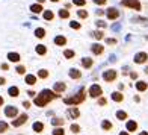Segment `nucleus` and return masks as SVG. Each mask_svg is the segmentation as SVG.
<instances>
[{
	"label": "nucleus",
	"instance_id": "32",
	"mask_svg": "<svg viewBox=\"0 0 148 135\" xmlns=\"http://www.w3.org/2000/svg\"><path fill=\"white\" fill-rule=\"evenodd\" d=\"M53 135H65V131L62 127H56V129L53 131Z\"/></svg>",
	"mask_w": 148,
	"mask_h": 135
},
{
	"label": "nucleus",
	"instance_id": "6",
	"mask_svg": "<svg viewBox=\"0 0 148 135\" xmlns=\"http://www.w3.org/2000/svg\"><path fill=\"white\" fill-rule=\"evenodd\" d=\"M106 15H107V18L115 20V18H118V17H119V11H118L116 8H109V9L106 11Z\"/></svg>",
	"mask_w": 148,
	"mask_h": 135
},
{
	"label": "nucleus",
	"instance_id": "18",
	"mask_svg": "<svg viewBox=\"0 0 148 135\" xmlns=\"http://www.w3.org/2000/svg\"><path fill=\"white\" fill-rule=\"evenodd\" d=\"M36 82V78L33 76V75H27L26 76V84H29V85H33Z\"/></svg>",
	"mask_w": 148,
	"mask_h": 135
},
{
	"label": "nucleus",
	"instance_id": "16",
	"mask_svg": "<svg viewBox=\"0 0 148 135\" xmlns=\"http://www.w3.org/2000/svg\"><path fill=\"white\" fill-rule=\"evenodd\" d=\"M8 93H9V96H11V97H17V96H18V93H20V90L17 88V87H11Z\"/></svg>",
	"mask_w": 148,
	"mask_h": 135
},
{
	"label": "nucleus",
	"instance_id": "12",
	"mask_svg": "<svg viewBox=\"0 0 148 135\" xmlns=\"http://www.w3.org/2000/svg\"><path fill=\"white\" fill-rule=\"evenodd\" d=\"M136 88H138V91H145L148 88V84L144 82V80H139V82L136 84Z\"/></svg>",
	"mask_w": 148,
	"mask_h": 135
},
{
	"label": "nucleus",
	"instance_id": "20",
	"mask_svg": "<svg viewBox=\"0 0 148 135\" xmlns=\"http://www.w3.org/2000/svg\"><path fill=\"white\" fill-rule=\"evenodd\" d=\"M35 35H36L38 38H44V37H45V30H44L42 28H38V29L35 30Z\"/></svg>",
	"mask_w": 148,
	"mask_h": 135
},
{
	"label": "nucleus",
	"instance_id": "37",
	"mask_svg": "<svg viewBox=\"0 0 148 135\" xmlns=\"http://www.w3.org/2000/svg\"><path fill=\"white\" fill-rule=\"evenodd\" d=\"M64 55H65V58H73L74 56V52L73 50H65Z\"/></svg>",
	"mask_w": 148,
	"mask_h": 135
},
{
	"label": "nucleus",
	"instance_id": "36",
	"mask_svg": "<svg viewBox=\"0 0 148 135\" xmlns=\"http://www.w3.org/2000/svg\"><path fill=\"white\" fill-rule=\"evenodd\" d=\"M73 3L77 6H83V5H86V0H73Z\"/></svg>",
	"mask_w": 148,
	"mask_h": 135
},
{
	"label": "nucleus",
	"instance_id": "10",
	"mask_svg": "<svg viewBox=\"0 0 148 135\" xmlns=\"http://www.w3.org/2000/svg\"><path fill=\"white\" fill-rule=\"evenodd\" d=\"M30 11L33 12V14H39V12H42L44 9H42L41 3H36V5H32V6H30Z\"/></svg>",
	"mask_w": 148,
	"mask_h": 135
},
{
	"label": "nucleus",
	"instance_id": "27",
	"mask_svg": "<svg viewBox=\"0 0 148 135\" xmlns=\"http://www.w3.org/2000/svg\"><path fill=\"white\" fill-rule=\"evenodd\" d=\"M53 17H55V14H53L51 11H44V18L45 20H53Z\"/></svg>",
	"mask_w": 148,
	"mask_h": 135
},
{
	"label": "nucleus",
	"instance_id": "2",
	"mask_svg": "<svg viewBox=\"0 0 148 135\" xmlns=\"http://www.w3.org/2000/svg\"><path fill=\"white\" fill-rule=\"evenodd\" d=\"M85 100V88H82L79 91V94H76V96H73V97H66L64 102L66 105H79V103H82Z\"/></svg>",
	"mask_w": 148,
	"mask_h": 135
},
{
	"label": "nucleus",
	"instance_id": "38",
	"mask_svg": "<svg viewBox=\"0 0 148 135\" xmlns=\"http://www.w3.org/2000/svg\"><path fill=\"white\" fill-rule=\"evenodd\" d=\"M70 26H71L73 29H80V23H77V21H71Z\"/></svg>",
	"mask_w": 148,
	"mask_h": 135
},
{
	"label": "nucleus",
	"instance_id": "1",
	"mask_svg": "<svg viewBox=\"0 0 148 135\" xmlns=\"http://www.w3.org/2000/svg\"><path fill=\"white\" fill-rule=\"evenodd\" d=\"M58 97V93L55 91H50V90H44L38 94V96L35 97V105L36 106H45L47 103L50 102V100L56 99Z\"/></svg>",
	"mask_w": 148,
	"mask_h": 135
},
{
	"label": "nucleus",
	"instance_id": "54",
	"mask_svg": "<svg viewBox=\"0 0 148 135\" xmlns=\"http://www.w3.org/2000/svg\"><path fill=\"white\" fill-rule=\"evenodd\" d=\"M51 2H55V3H56V2H59V0H51Z\"/></svg>",
	"mask_w": 148,
	"mask_h": 135
},
{
	"label": "nucleus",
	"instance_id": "4",
	"mask_svg": "<svg viewBox=\"0 0 148 135\" xmlns=\"http://www.w3.org/2000/svg\"><path fill=\"white\" fill-rule=\"evenodd\" d=\"M101 87H100V85H92L91 87V88H89V96L91 97H98V96H101Z\"/></svg>",
	"mask_w": 148,
	"mask_h": 135
},
{
	"label": "nucleus",
	"instance_id": "48",
	"mask_svg": "<svg viewBox=\"0 0 148 135\" xmlns=\"http://www.w3.org/2000/svg\"><path fill=\"white\" fill-rule=\"evenodd\" d=\"M3 84H5V79H3V78H0V85H3Z\"/></svg>",
	"mask_w": 148,
	"mask_h": 135
},
{
	"label": "nucleus",
	"instance_id": "31",
	"mask_svg": "<svg viewBox=\"0 0 148 135\" xmlns=\"http://www.w3.org/2000/svg\"><path fill=\"white\" fill-rule=\"evenodd\" d=\"M116 117H118L119 120H125V118H127V114H125L124 111H118V112H116Z\"/></svg>",
	"mask_w": 148,
	"mask_h": 135
},
{
	"label": "nucleus",
	"instance_id": "14",
	"mask_svg": "<svg viewBox=\"0 0 148 135\" xmlns=\"http://www.w3.org/2000/svg\"><path fill=\"white\" fill-rule=\"evenodd\" d=\"M136 129H138V123H136V121H129V123H127V131L133 132Z\"/></svg>",
	"mask_w": 148,
	"mask_h": 135
},
{
	"label": "nucleus",
	"instance_id": "47",
	"mask_svg": "<svg viewBox=\"0 0 148 135\" xmlns=\"http://www.w3.org/2000/svg\"><path fill=\"white\" fill-rule=\"evenodd\" d=\"M23 105H24V108H29V106H30V103H29V102H24Z\"/></svg>",
	"mask_w": 148,
	"mask_h": 135
},
{
	"label": "nucleus",
	"instance_id": "22",
	"mask_svg": "<svg viewBox=\"0 0 148 135\" xmlns=\"http://www.w3.org/2000/svg\"><path fill=\"white\" fill-rule=\"evenodd\" d=\"M70 76H71L73 79H79L80 76H82V73H80L79 70H71V71H70Z\"/></svg>",
	"mask_w": 148,
	"mask_h": 135
},
{
	"label": "nucleus",
	"instance_id": "24",
	"mask_svg": "<svg viewBox=\"0 0 148 135\" xmlns=\"http://www.w3.org/2000/svg\"><path fill=\"white\" fill-rule=\"evenodd\" d=\"M92 37L95 38V39H101V38L104 37V33H103L101 30H95V32H92Z\"/></svg>",
	"mask_w": 148,
	"mask_h": 135
},
{
	"label": "nucleus",
	"instance_id": "28",
	"mask_svg": "<svg viewBox=\"0 0 148 135\" xmlns=\"http://www.w3.org/2000/svg\"><path fill=\"white\" fill-rule=\"evenodd\" d=\"M77 15H79L80 18H88V11L80 9V11H77Z\"/></svg>",
	"mask_w": 148,
	"mask_h": 135
},
{
	"label": "nucleus",
	"instance_id": "30",
	"mask_svg": "<svg viewBox=\"0 0 148 135\" xmlns=\"http://www.w3.org/2000/svg\"><path fill=\"white\" fill-rule=\"evenodd\" d=\"M101 126H103V129H104V131L112 129V123H110V121H107V120H104V121H103V125H101Z\"/></svg>",
	"mask_w": 148,
	"mask_h": 135
},
{
	"label": "nucleus",
	"instance_id": "23",
	"mask_svg": "<svg viewBox=\"0 0 148 135\" xmlns=\"http://www.w3.org/2000/svg\"><path fill=\"white\" fill-rule=\"evenodd\" d=\"M59 17L60 18H70V12L66 11V9H60L59 11Z\"/></svg>",
	"mask_w": 148,
	"mask_h": 135
},
{
	"label": "nucleus",
	"instance_id": "41",
	"mask_svg": "<svg viewBox=\"0 0 148 135\" xmlns=\"http://www.w3.org/2000/svg\"><path fill=\"white\" fill-rule=\"evenodd\" d=\"M71 131H73V132H79V131H80L79 125H71Z\"/></svg>",
	"mask_w": 148,
	"mask_h": 135
},
{
	"label": "nucleus",
	"instance_id": "26",
	"mask_svg": "<svg viewBox=\"0 0 148 135\" xmlns=\"http://www.w3.org/2000/svg\"><path fill=\"white\" fill-rule=\"evenodd\" d=\"M36 52L39 53V55H45V53H47L45 46H42V44H41V46H38V47H36Z\"/></svg>",
	"mask_w": 148,
	"mask_h": 135
},
{
	"label": "nucleus",
	"instance_id": "5",
	"mask_svg": "<svg viewBox=\"0 0 148 135\" xmlns=\"http://www.w3.org/2000/svg\"><path fill=\"white\" fill-rule=\"evenodd\" d=\"M116 78V71L115 70H107L103 73V79L106 80V82H112V80H115Z\"/></svg>",
	"mask_w": 148,
	"mask_h": 135
},
{
	"label": "nucleus",
	"instance_id": "11",
	"mask_svg": "<svg viewBox=\"0 0 148 135\" xmlns=\"http://www.w3.org/2000/svg\"><path fill=\"white\" fill-rule=\"evenodd\" d=\"M103 50H104V49H103L101 44H92V52L95 53V55H101Z\"/></svg>",
	"mask_w": 148,
	"mask_h": 135
},
{
	"label": "nucleus",
	"instance_id": "9",
	"mask_svg": "<svg viewBox=\"0 0 148 135\" xmlns=\"http://www.w3.org/2000/svg\"><path fill=\"white\" fill-rule=\"evenodd\" d=\"M5 114H6V117H12V118H14L18 114V111H17V108H14V106H8L5 109Z\"/></svg>",
	"mask_w": 148,
	"mask_h": 135
},
{
	"label": "nucleus",
	"instance_id": "15",
	"mask_svg": "<svg viewBox=\"0 0 148 135\" xmlns=\"http://www.w3.org/2000/svg\"><path fill=\"white\" fill-rule=\"evenodd\" d=\"M8 59L11 61V62H18V61H20V55H18V53H9Z\"/></svg>",
	"mask_w": 148,
	"mask_h": 135
},
{
	"label": "nucleus",
	"instance_id": "45",
	"mask_svg": "<svg viewBox=\"0 0 148 135\" xmlns=\"http://www.w3.org/2000/svg\"><path fill=\"white\" fill-rule=\"evenodd\" d=\"M2 69L3 70H8V64H2Z\"/></svg>",
	"mask_w": 148,
	"mask_h": 135
},
{
	"label": "nucleus",
	"instance_id": "19",
	"mask_svg": "<svg viewBox=\"0 0 148 135\" xmlns=\"http://www.w3.org/2000/svg\"><path fill=\"white\" fill-rule=\"evenodd\" d=\"M112 99L115 100V102H121V100H123V94L118 93V91H115V93L112 94Z\"/></svg>",
	"mask_w": 148,
	"mask_h": 135
},
{
	"label": "nucleus",
	"instance_id": "21",
	"mask_svg": "<svg viewBox=\"0 0 148 135\" xmlns=\"http://www.w3.org/2000/svg\"><path fill=\"white\" fill-rule=\"evenodd\" d=\"M82 64H83V67H86V69H89V67L92 65V59H91V58H83Z\"/></svg>",
	"mask_w": 148,
	"mask_h": 135
},
{
	"label": "nucleus",
	"instance_id": "42",
	"mask_svg": "<svg viewBox=\"0 0 148 135\" xmlns=\"http://www.w3.org/2000/svg\"><path fill=\"white\" fill-rule=\"evenodd\" d=\"M106 43H107V44H116V39H115V38H107Z\"/></svg>",
	"mask_w": 148,
	"mask_h": 135
},
{
	"label": "nucleus",
	"instance_id": "17",
	"mask_svg": "<svg viewBox=\"0 0 148 135\" xmlns=\"http://www.w3.org/2000/svg\"><path fill=\"white\" fill-rule=\"evenodd\" d=\"M55 43H56L58 46H65L66 38H65V37H56V38H55Z\"/></svg>",
	"mask_w": 148,
	"mask_h": 135
},
{
	"label": "nucleus",
	"instance_id": "44",
	"mask_svg": "<svg viewBox=\"0 0 148 135\" xmlns=\"http://www.w3.org/2000/svg\"><path fill=\"white\" fill-rule=\"evenodd\" d=\"M98 103L101 105V106H103V105H106V99H104V97H100V100H98Z\"/></svg>",
	"mask_w": 148,
	"mask_h": 135
},
{
	"label": "nucleus",
	"instance_id": "35",
	"mask_svg": "<svg viewBox=\"0 0 148 135\" xmlns=\"http://www.w3.org/2000/svg\"><path fill=\"white\" fill-rule=\"evenodd\" d=\"M6 129H8V125L5 121H0V132H6Z\"/></svg>",
	"mask_w": 148,
	"mask_h": 135
},
{
	"label": "nucleus",
	"instance_id": "3",
	"mask_svg": "<svg viewBox=\"0 0 148 135\" xmlns=\"http://www.w3.org/2000/svg\"><path fill=\"white\" fill-rule=\"evenodd\" d=\"M121 5L125 6V8H132V9H134V11H140V8H142L139 0H123V2H121Z\"/></svg>",
	"mask_w": 148,
	"mask_h": 135
},
{
	"label": "nucleus",
	"instance_id": "51",
	"mask_svg": "<svg viewBox=\"0 0 148 135\" xmlns=\"http://www.w3.org/2000/svg\"><path fill=\"white\" fill-rule=\"evenodd\" d=\"M119 135H129V134H127V132H121Z\"/></svg>",
	"mask_w": 148,
	"mask_h": 135
},
{
	"label": "nucleus",
	"instance_id": "25",
	"mask_svg": "<svg viewBox=\"0 0 148 135\" xmlns=\"http://www.w3.org/2000/svg\"><path fill=\"white\" fill-rule=\"evenodd\" d=\"M42 129H44V125H42V123H38V121H36V123L33 125V131H36V132H41Z\"/></svg>",
	"mask_w": 148,
	"mask_h": 135
},
{
	"label": "nucleus",
	"instance_id": "39",
	"mask_svg": "<svg viewBox=\"0 0 148 135\" xmlns=\"http://www.w3.org/2000/svg\"><path fill=\"white\" fill-rule=\"evenodd\" d=\"M17 73H20V75H24V73H26V69L20 65V67H17Z\"/></svg>",
	"mask_w": 148,
	"mask_h": 135
},
{
	"label": "nucleus",
	"instance_id": "13",
	"mask_svg": "<svg viewBox=\"0 0 148 135\" xmlns=\"http://www.w3.org/2000/svg\"><path fill=\"white\" fill-rule=\"evenodd\" d=\"M65 84H62V82H58V84H55V93H62V91H65Z\"/></svg>",
	"mask_w": 148,
	"mask_h": 135
},
{
	"label": "nucleus",
	"instance_id": "50",
	"mask_svg": "<svg viewBox=\"0 0 148 135\" xmlns=\"http://www.w3.org/2000/svg\"><path fill=\"white\" fill-rule=\"evenodd\" d=\"M139 135H148V132H140Z\"/></svg>",
	"mask_w": 148,
	"mask_h": 135
},
{
	"label": "nucleus",
	"instance_id": "40",
	"mask_svg": "<svg viewBox=\"0 0 148 135\" xmlns=\"http://www.w3.org/2000/svg\"><path fill=\"white\" fill-rule=\"evenodd\" d=\"M95 24H97V26H100V28H106V23L103 21V20H97Z\"/></svg>",
	"mask_w": 148,
	"mask_h": 135
},
{
	"label": "nucleus",
	"instance_id": "8",
	"mask_svg": "<svg viewBox=\"0 0 148 135\" xmlns=\"http://www.w3.org/2000/svg\"><path fill=\"white\" fill-rule=\"evenodd\" d=\"M147 59H148V55L147 53H138L136 56H134V62L136 64H144V62H147Z\"/></svg>",
	"mask_w": 148,
	"mask_h": 135
},
{
	"label": "nucleus",
	"instance_id": "29",
	"mask_svg": "<svg viewBox=\"0 0 148 135\" xmlns=\"http://www.w3.org/2000/svg\"><path fill=\"white\" fill-rule=\"evenodd\" d=\"M79 109H77V108H70V116L71 117H79Z\"/></svg>",
	"mask_w": 148,
	"mask_h": 135
},
{
	"label": "nucleus",
	"instance_id": "49",
	"mask_svg": "<svg viewBox=\"0 0 148 135\" xmlns=\"http://www.w3.org/2000/svg\"><path fill=\"white\" fill-rule=\"evenodd\" d=\"M3 105V97H0V106Z\"/></svg>",
	"mask_w": 148,
	"mask_h": 135
},
{
	"label": "nucleus",
	"instance_id": "46",
	"mask_svg": "<svg viewBox=\"0 0 148 135\" xmlns=\"http://www.w3.org/2000/svg\"><path fill=\"white\" fill-rule=\"evenodd\" d=\"M130 76H132L133 79H136V78H138V73H132V75H130Z\"/></svg>",
	"mask_w": 148,
	"mask_h": 135
},
{
	"label": "nucleus",
	"instance_id": "43",
	"mask_svg": "<svg viewBox=\"0 0 148 135\" xmlns=\"http://www.w3.org/2000/svg\"><path fill=\"white\" fill-rule=\"evenodd\" d=\"M107 2V0H94V3H97V5H104Z\"/></svg>",
	"mask_w": 148,
	"mask_h": 135
},
{
	"label": "nucleus",
	"instance_id": "33",
	"mask_svg": "<svg viewBox=\"0 0 148 135\" xmlns=\"http://www.w3.org/2000/svg\"><path fill=\"white\" fill-rule=\"evenodd\" d=\"M38 76L42 78V79H45L47 76H49V71H47V70H39V71H38Z\"/></svg>",
	"mask_w": 148,
	"mask_h": 135
},
{
	"label": "nucleus",
	"instance_id": "34",
	"mask_svg": "<svg viewBox=\"0 0 148 135\" xmlns=\"http://www.w3.org/2000/svg\"><path fill=\"white\" fill-rule=\"evenodd\" d=\"M51 123L55 126H60V125H64V120L62 118H55V120H51Z\"/></svg>",
	"mask_w": 148,
	"mask_h": 135
},
{
	"label": "nucleus",
	"instance_id": "52",
	"mask_svg": "<svg viewBox=\"0 0 148 135\" xmlns=\"http://www.w3.org/2000/svg\"><path fill=\"white\" fill-rule=\"evenodd\" d=\"M38 3H44V0H38Z\"/></svg>",
	"mask_w": 148,
	"mask_h": 135
},
{
	"label": "nucleus",
	"instance_id": "7",
	"mask_svg": "<svg viewBox=\"0 0 148 135\" xmlns=\"http://www.w3.org/2000/svg\"><path fill=\"white\" fill-rule=\"evenodd\" d=\"M26 121H27V116H26V114H23V116H20L17 120H14V121H12V126H14V127H18V126L24 125Z\"/></svg>",
	"mask_w": 148,
	"mask_h": 135
},
{
	"label": "nucleus",
	"instance_id": "53",
	"mask_svg": "<svg viewBox=\"0 0 148 135\" xmlns=\"http://www.w3.org/2000/svg\"><path fill=\"white\" fill-rule=\"evenodd\" d=\"M145 73H147V75H148V67H147V69H145Z\"/></svg>",
	"mask_w": 148,
	"mask_h": 135
}]
</instances>
